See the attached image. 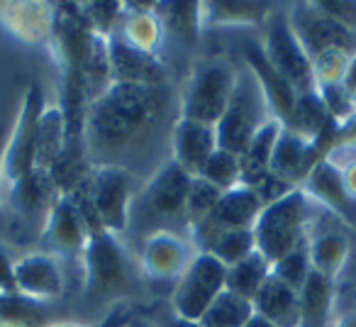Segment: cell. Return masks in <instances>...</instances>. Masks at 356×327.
<instances>
[{
  "instance_id": "obj_1",
  "label": "cell",
  "mask_w": 356,
  "mask_h": 327,
  "mask_svg": "<svg viewBox=\"0 0 356 327\" xmlns=\"http://www.w3.org/2000/svg\"><path fill=\"white\" fill-rule=\"evenodd\" d=\"M178 118V95L168 81H113L83 110L81 142L86 161H90V166L115 164L132 171L134 159L149 157L161 137L171 142V129Z\"/></svg>"
},
{
  "instance_id": "obj_2",
  "label": "cell",
  "mask_w": 356,
  "mask_h": 327,
  "mask_svg": "<svg viewBox=\"0 0 356 327\" xmlns=\"http://www.w3.org/2000/svg\"><path fill=\"white\" fill-rule=\"evenodd\" d=\"M195 176H191L186 169H181L173 159H166L159 164L139 186L132 205V225H142V237L154 230H181L178 225L186 223V200Z\"/></svg>"
},
{
  "instance_id": "obj_3",
  "label": "cell",
  "mask_w": 356,
  "mask_h": 327,
  "mask_svg": "<svg viewBox=\"0 0 356 327\" xmlns=\"http://www.w3.org/2000/svg\"><path fill=\"white\" fill-rule=\"evenodd\" d=\"M317 210L320 208L307 198L300 186L266 203L254 225L257 252L264 254L271 264H276L286 254L307 244Z\"/></svg>"
},
{
  "instance_id": "obj_4",
  "label": "cell",
  "mask_w": 356,
  "mask_h": 327,
  "mask_svg": "<svg viewBox=\"0 0 356 327\" xmlns=\"http://www.w3.org/2000/svg\"><path fill=\"white\" fill-rule=\"evenodd\" d=\"M42 108V93L37 86H27L8 127L3 152H0V203L8 215L13 196L37 171L35 122Z\"/></svg>"
},
{
  "instance_id": "obj_5",
  "label": "cell",
  "mask_w": 356,
  "mask_h": 327,
  "mask_svg": "<svg viewBox=\"0 0 356 327\" xmlns=\"http://www.w3.org/2000/svg\"><path fill=\"white\" fill-rule=\"evenodd\" d=\"M81 273L83 293L90 301H108L129 293L134 286V266L122 237L93 225L81 259Z\"/></svg>"
},
{
  "instance_id": "obj_6",
  "label": "cell",
  "mask_w": 356,
  "mask_h": 327,
  "mask_svg": "<svg viewBox=\"0 0 356 327\" xmlns=\"http://www.w3.org/2000/svg\"><path fill=\"white\" fill-rule=\"evenodd\" d=\"M268 120H273V113L266 100V93H264L257 74L242 61L237 69V83H234V90L229 95L227 110H225L222 120L215 125L218 144L227 152L242 157L252 137Z\"/></svg>"
},
{
  "instance_id": "obj_7",
  "label": "cell",
  "mask_w": 356,
  "mask_h": 327,
  "mask_svg": "<svg viewBox=\"0 0 356 327\" xmlns=\"http://www.w3.org/2000/svg\"><path fill=\"white\" fill-rule=\"evenodd\" d=\"M237 64L220 56L200 61L178 93V115L215 127L227 110L229 95L237 83Z\"/></svg>"
},
{
  "instance_id": "obj_8",
  "label": "cell",
  "mask_w": 356,
  "mask_h": 327,
  "mask_svg": "<svg viewBox=\"0 0 356 327\" xmlns=\"http://www.w3.org/2000/svg\"><path fill=\"white\" fill-rule=\"evenodd\" d=\"M137 179L139 176H134L129 169L115 166V164L90 166L88 184H86V193H88L86 210H88L93 225L120 234V237L127 232L129 220H132L134 196L139 191Z\"/></svg>"
},
{
  "instance_id": "obj_9",
  "label": "cell",
  "mask_w": 356,
  "mask_h": 327,
  "mask_svg": "<svg viewBox=\"0 0 356 327\" xmlns=\"http://www.w3.org/2000/svg\"><path fill=\"white\" fill-rule=\"evenodd\" d=\"M264 59L271 64V69L296 90L298 95L315 93V74H312V61L307 51L302 49L296 30L291 25L288 10L276 8L273 15L264 25V40L259 45Z\"/></svg>"
},
{
  "instance_id": "obj_10",
  "label": "cell",
  "mask_w": 356,
  "mask_h": 327,
  "mask_svg": "<svg viewBox=\"0 0 356 327\" xmlns=\"http://www.w3.org/2000/svg\"><path fill=\"white\" fill-rule=\"evenodd\" d=\"M200 254L188 230H154L139 244L137 264L144 278L154 283H173L186 273Z\"/></svg>"
},
{
  "instance_id": "obj_11",
  "label": "cell",
  "mask_w": 356,
  "mask_h": 327,
  "mask_svg": "<svg viewBox=\"0 0 356 327\" xmlns=\"http://www.w3.org/2000/svg\"><path fill=\"white\" fill-rule=\"evenodd\" d=\"M225 288H227V266L220 264L213 254L200 252L173 286V310L181 320L198 325L205 310Z\"/></svg>"
},
{
  "instance_id": "obj_12",
  "label": "cell",
  "mask_w": 356,
  "mask_h": 327,
  "mask_svg": "<svg viewBox=\"0 0 356 327\" xmlns=\"http://www.w3.org/2000/svg\"><path fill=\"white\" fill-rule=\"evenodd\" d=\"M90 230H93V220L86 205L66 193L51 205L40 230V239L44 252L54 254L61 262H81L88 247Z\"/></svg>"
},
{
  "instance_id": "obj_13",
  "label": "cell",
  "mask_w": 356,
  "mask_h": 327,
  "mask_svg": "<svg viewBox=\"0 0 356 327\" xmlns=\"http://www.w3.org/2000/svg\"><path fill=\"white\" fill-rule=\"evenodd\" d=\"M0 30L27 49H51L59 32V8L47 0H3Z\"/></svg>"
},
{
  "instance_id": "obj_14",
  "label": "cell",
  "mask_w": 356,
  "mask_h": 327,
  "mask_svg": "<svg viewBox=\"0 0 356 327\" xmlns=\"http://www.w3.org/2000/svg\"><path fill=\"white\" fill-rule=\"evenodd\" d=\"M10 283L15 296L44 305L64 293V262L44 249L22 254L10 264Z\"/></svg>"
},
{
  "instance_id": "obj_15",
  "label": "cell",
  "mask_w": 356,
  "mask_h": 327,
  "mask_svg": "<svg viewBox=\"0 0 356 327\" xmlns=\"http://www.w3.org/2000/svg\"><path fill=\"white\" fill-rule=\"evenodd\" d=\"M264 198L259 196L257 189L247 184H239L237 189L222 193L220 203L210 213V218L195 230H191V237L203 252L218 234L229 232V230H254L259 215L264 210Z\"/></svg>"
},
{
  "instance_id": "obj_16",
  "label": "cell",
  "mask_w": 356,
  "mask_h": 327,
  "mask_svg": "<svg viewBox=\"0 0 356 327\" xmlns=\"http://www.w3.org/2000/svg\"><path fill=\"white\" fill-rule=\"evenodd\" d=\"M288 17H291L293 30H296L298 40H300L302 49L307 51L310 61H317L330 54H339V51H346V54L356 51L354 35H349L339 25H334L330 17L322 15L315 8V3H298L296 8L288 10Z\"/></svg>"
},
{
  "instance_id": "obj_17",
  "label": "cell",
  "mask_w": 356,
  "mask_h": 327,
  "mask_svg": "<svg viewBox=\"0 0 356 327\" xmlns=\"http://www.w3.org/2000/svg\"><path fill=\"white\" fill-rule=\"evenodd\" d=\"M327 154L325 142H312L293 129L283 127L268 161V176L286 189H298L310 169Z\"/></svg>"
},
{
  "instance_id": "obj_18",
  "label": "cell",
  "mask_w": 356,
  "mask_h": 327,
  "mask_svg": "<svg viewBox=\"0 0 356 327\" xmlns=\"http://www.w3.org/2000/svg\"><path fill=\"white\" fill-rule=\"evenodd\" d=\"M74 127L66 113V105L61 98H51L42 103L40 115L35 122V149H37V169L54 171L56 164L64 159L71 147Z\"/></svg>"
},
{
  "instance_id": "obj_19",
  "label": "cell",
  "mask_w": 356,
  "mask_h": 327,
  "mask_svg": "<svg viewBox=\"0 0 356 327\" xmlns=\"http://www.w3.org/2000/svg\"><path fill=\"white\" fill-rule=\"evenodd\" d=\"M110 35H115L120 42L132 47L139 54L161 59V49L166 45L168 32L156 6H127L122 8L118 25Z\"/></svg>"
},
{
  "instance_id": "obj_20",
  "label": "cell",
  "mask_w": 356,
  "mask_h": 327,
  "mask_svg": "<svg viewBox=\"0 0 356 327\" xmlns=\"http://www.w3.org/2000/svg\"><path fill=\"white\" fill-rule=\"evenodd\" d=\"M300 189L320 210H327L349 228H356V203L349 198L344 184H341V174L337 164L322 157L310 169V174L305 176Z\"/></svg>"
},
{
  "instance_id": "obj_21",
  "label": "cell",
  "mask_w": 356,
  "mask_h": 327,
  "mask_svg": "<svg viewBox=\"0 0 356 327\" xmlns=\"http://www.w3.org/2000/svg\"><path fill=\"white\" fill-rule=\"evenodd\" d=\"M218 147V129L213 125L178 118L171 129L168 159H173L191 176H200L203 166L208 164V159L213 157Z\"/></svg>"
},
{
  "instance_id": "obj_22",
  "label": "cell",
  "mask_w": 356,
  "mask_h": 327,
  "mask_svg": "<svg viewBox=\"0 0 356 327\" xmlns=\"http://www.w3.org/2000/svg\"><path fill=\"white\" fill-rule=\"evenodd\" d=\"M276 8L257 0H208L198 3L200 30L215 27H259L266 25Z\"/></svg>"
},
{
  "instance_id": "obj_23",
  "label": "cell",
  "mask_w": 356,
  "mask_h": 327,
  "mask_svg": "<svg viewBox=\"0 0 356 327\" xmlns=\"http://www.w3.org/2000/svg\"><path fill=\"white\" fill-rule=\"evenodd\" d=\"M108 51L113 81H120V83H163V81H168L161 61L139 54L132 47L120 42L115 35H110L108 40Z\"/></svg>"
},
{
  "instance_id": "obj_24",
  "label": "cell",
  "mask_w": 356,
  "mask_h": 327,
  "mask_svg": "<svg viewBox=\"0 0 356 327\" xmlns=\"http://www.w3.org/2000/svg\"><path fill=\"white\" fill-rule=\"evenodd\" d=\"M300 301V327H332L337 305V281L310 271L307 281L298 291Z\"/></svg>"
},
{
  "instance_id": "obj_25",
  "label": "cell",
  "mask_w": 356,
  "mask_h": 327,
  "mask_svg": "<svg viewBox=\"0 0 356 327\" xmlns=\"http://www.w3.org/2000/svg\"><path fill=\"white\" fill-rule=\"evenodd\" d=\"M254 310L271 327H300V301H298V291L288 288L286 283H281L273 276H268V281L257 293Z\"/></svg>"
},
{
  "instance_id": "obj_26",
  "label": "cell",
  "mask_w": 356,
  "mask_h": 327,
  "mask_svg": "<svg viewBox=\"0 0 356 327\" xmlns=\"http://www.w3.org/2000/svg\"><path fill=\"white\" fill-rule=\"evenodd\" d=\"M307 254H310L312 271L337 281V276L344 271L346 262H349L351 239L344 232H337V230L310 234V239H307Z\"/></svg>"
},
{
  "instance_id": "obj_27",
  "label": "cell",
  "mask_w": 356,
  "mask_h": 327,
  "mask_svg": "<svg viewBox=\"0 0 356 327\" xmlns=\"http://www.w3.org/2000/svg\"><path fill=\"white\" fill-rule=\"evenodd\" d=\"M283 129L281 120H268L261 129L252 137L249 147L244 149L242 159V184L257 189L259 184L268 179V161H271L273 147H276V139Z\"/></svg>"
},
{
  "instance_id": "obj_28",
  "label": "cell",
  "mask_w": 356,
  "mask_h": 327,
  "mask_svg": "<svg viewBox=\"0 0 356 327\" xmlns=\"http://www.w3.org/2000/svg\"><path fill=\"white\" fill-rule=\"evenodd\" d=\"M254 315V301L225 288L195 327H247Z\"/></svg>"
},
{
  "instance_id": "obj_29",
  "label": "cell",
  "mask_w": 356,
  "mask_h": 327,
  "mask_svg": "<svg viewBox=\"0 0 356 327\" xmlns=\"http://www.w3.org/2000/svg\"><path fill=\"white\" fill-rule=\"evenodd\" d=\"M268 276H271V262L264 254L254 252L244 262L227 269V288L254 301L261 286L268 281Z\"/></svg>"
},
{
  "instance_id": "obj_30",
  "label": "cell",
  "mask_w": 356,
  "mask_h": 327,
  "mask_svg": "<svg viewBox=\"0 0 356 327\" xmlns=\"http://www.w3.org/2000/svg\"><path fill=\"white\" fill-rule=\"evenodd\" d=\"M203 252L213 254L220 264L225 266H234V264L244 262L249 254L257 252V239H254V230H229L222 232L203 249Z\"/></svg>"
},
{
  "instance_id": "obj_31",
  "label": "cell",
  "mask_w": 356,
  "mask_h": 327,
  "mask_svg": "<svg viewBox=\"0 0 356 327\" xmlns=\"http://www.w3.org/2000/svg\"><path fill=\"white\" fill-rule=\"evenodd\" d=\"M200 179H205L218 191L227 193V191L237 189L242 184V159L237 154L227 152V149L218 147L203 166V171H200Z\"/></svg>"
},
{
  "instance_id": "obj_32",
  "label": "cell",
  "mask_w": 356,
  "mask_h": 327,
  "mask_svg": "<svg viewBox=\"0 0 356 327\" xmlns=\"http://www.w3.org/2000/svg\"><path fill=\"white\" fill-rule=\"evenodd\" d=\"M220 198H222V191H218L213 184H208L205 179L195 176L188 191V200H186V223H188V232L210 218V213H213L215 205L220 203Z\"/></svg>"
},
{
  "instance_id": "obj_33",
  "label": "cell",
  "mask_w": 356,
  "mask_h": 327,
  "mask_svg": "<svg viewBox=\"0 0 356 327\" xmlns=\"http://www.w3.org/2000/svg\"><path fill=\"white\" fill-rule=\"evenodd\" d=\"M40 303L25 301L15 293L0 296V327H42Z\"/></svg>"
},
{
  "instance_id": "obj_34",
  "label": "cell",
  "mask_w": 356,
  "mask_h": 327,
  "mask_svg": "<svg viewBox=\"0 0 356 327\" xmlns=\"http://www.w3.org/2000/svg\"><path fill=\"white\" fill-rule=\"evenodd\" d=\"M310 271H312V264H310V254H307V244H302L296 252L286 254L276 264H271V276L278 278L281 283H286L293 291H300L302 283L310 276Z\"/></svg>"
},
{
  "instance_id": "obj_35",
  "label": "cell",
  "mask_w": 356,
  "mask_h": 327,
  "mask_svg": "<svg viewBox=\"0 0 356 327\" xmlns=\"http://www.w3.org/2000/svg\"><path fill=\"white\" fill-rule=\"evenodd\" d=\"M325 159H330L332 164H344L349 159H356V110L339 125H334Z\"/></svg>"
},
{
  "instance_id": "obj_36",
  "label": "cell",
  "mask_w": 356,
  "mask_h": 327,
  "mask_svg": "<svg viewBox=\"0 0 356 327\" xmlns=\"http://www.w3.org/2000/svg\"><path fill=\"white\" fill-rule=\"evenodd\" d=\"M315 8L334 25L356 37V0H325V3H315Z\"/></svg>"
},
{
  "instance_id": "obj_37",
  "label": "cell",
  "mask_w": 356,
  "mask_h": 327,
  "mask_svg": "<svg viewBox=\"0 0 356 327\" xmlns=\"http://www.w3.org/2000/svg\"><path fill=\"white\" fill-rule=\"evenodd\" d=\"M339 166V174H341V184H344L346 193L349 198L356 203V159H349L344 164H337Z\"/></svg>"
},
{
  "instance_id": "obj_38",
  "label": "cell",
  "mask_w": 356,
  "mask_h": 327,
  "mask_svg": "<svg viewBox=\"0 0 356 327\" xmlns=\"http://www.w3.org/2000/svg\"><path fill=\"white\" fill-rule=\"evenodd\" d=\"M341 88L346 90L349 100L356 105V51L349 56V64H346V71L341 76Z\"/></svg>"
},
{
  "instance_id": "obj_39",
  "label": "cell",
  "mask_w": 356,
  "mask_h": 327,
  "mask_svg": "<svg viewBox=\"0 0 356 327\" xmlns=\"http://www.w3.org/2000/svg\"><path fill=\"white\" fill-rule=\"evenodd\" d=\"M332 327H356V308H351L349 312L337 317V320L332 322Z\"/></svg>"
},
{
  "instance_id": "obj_40",
  "label": "cell",
  "mask_w": 356,
  "mask_h": 327,
  "mask_svg": "<svg viewBox=\"0 0 356 327\" xmlns=\"http://www.w3.org/2000/svg\"><path fill=\"white\" fill-rule=\"evenodd\" d=\"M6 134H8V129L0 125V152H3V142H6ZM6 228V210H3V203H0V230Z\"/></svg>"
},
{
  "instance_id": "obj_41",
  "label": "cell",
  "mask_w": 356,
  "mask_h": 327,
  "mask_svg": "<svg viewBox=\"0 0 356 327\" xmlns=\"http://www.w3.org/2000/svg\"><path fill=\"white\" fill-rule=\"evenodd\" d=\"M42 327H93V325H79V322H44Z\"/></svg>"
},
{
  "instance_id": "obj_42",
  "label": "cell",
  "mask_w": 356,
  "mask_h": 327,
  "mask_svg": "<svg viewBox=\"0 0 356 327\" xmlns=\"http://www.w3.org/2000/svg\"><path fill=\"white\" fill-rule=\"evenodd\" d=\"M247 327H271V325H268V322H266V320H264V317L254 315V317H252V320H249V325H247Z\"/></svg>"
}]
</instances>
